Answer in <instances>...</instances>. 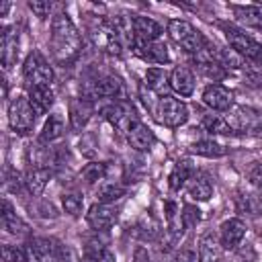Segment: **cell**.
Here are the masks:
<instances>
[{"label":"cell","instance_id":"cell-1","mask_svg":"<svg viewBox=\"0 0 262 262\" xmlns=\"http://www.w3.org/2000/svg\"><path fill=\"white\" fill-rule=\"evenodd\" d=\"M49 49L51 55L57 63L68 66L72 63L80 49H82V39L78 29L74 27L72 18L66 12H57L51 20V37H49Z\"/></svg>","mask_w":262,"mask_h":262},{"label":"cell","instance_id":"cell-2","mask_svg":"<svg viewBox=\"0 0 262 262\" xmlns=\"http://www.w3.org/2000/svg\"><path fill=\"white\" fill-rule=\"evenodd\" d=\"M223 27V33H225V39L227 43L231 45V49L242 57V59H248L256 66H262V45L252 39L246 31L233 27V25H221Z\"/></svg>","mask_w":262,"mask_h":262},{"label":"cell","instance_id":"cell-3","mask_svg":"<svg viewBox=\"0 0 262 262\" xmlns=\"http://www.w3.org/2000/svg\"><path fill=\"white\" fill-rule=\"evenodd\" d=\"M168 35L176 45H180L186 53H192V55L199 53L207 43V39L199 29H194L188 20H180V18H172L168 23Z\"/></svg>","mask_w":262,"mask_h":262},{"label":"cell","instance_id":"cell-4","mask_svg":"<svg viewBox=\"0 0 262 262\" xmlns=\"http://www.w3.org/2000/svg\"><path fill=\"white\" fill-rule=\"evenodd\" d=\"M35 115L37 113H35L29 96L18 94L8 104V123H10V129L18 135H25L35 127Z\"/></svg>","mask_w":262,"mask_h":262},{"label":"cell","instance_id":"cell-5","mask_svg":"<svg viewBox=\"0 0 262 262\" xmlns=\"http://www.w3.org/2000/svg\"><path fill=\"white\" fill-rule=\"evenodd\" d=\"M154 115H156V119H158L164 127L176 129V127H180V125L186 123V119H188V108H186V104H184L180 98H174V96L166 94V96H162V98L158 100V106H156Z\"/></svg>","mask_w":262,"mask_h":262},{"label":"cell","instance_id":"cell-6","mask_svg":"<svg viewBox=\"0 0 262 262\" xmlns=\"http://www.w3.org/2000/svg\"><path fill=\"white\" fill-rule=\"evenodd\" d=\"M25 262H63V250L55 239L33 237L25 246Z\"/></svg>","mask_w":262,"mask_h":262},{"label":"cell","instance_id":"cell-7","mask_svg":"<svg viewBox=\"0 0 262 262\" xmlns=\"http://www.w3.org/2000/svg\"><path fill=\"white\" fill-rule=\"evenodd\" d=\"M23 76L27 80V86H51L53 82V70L39 51L29 53L23 66Z\"/></svg>","mask_w":262,"mask_h":262},{"label":"cell","instance_id":"cell-8","mask_svg":"<svg viewBox=\"0 0 262 262\" xmlns=\"http://www.w3.org/2000/svg\"><path fill=\"white\" fill-rule=\"evenodd\" d=\"M225 121L231 133H256L262 129V115L252 106H231Z\"/></svg>","mask_w":262,"mask_h":262},{"label":"cell","instance_id":"cell-9","mask_svg":"<svg viewBox=\"0 0 262 262\" xmlns=\"http://www.w3.org/2000/svg\"><path fill=\"white\" fill-rule=\"evenodd\" d=\"M102 115H104V119H106L115 129L125 131V133H129L131 127H133L135 123H139L133 104H129L127 100H117V102H113L111 106H106V108L102 111Z\"/></svg>","mask_w":262,"mask_h":262},{"label":"cell","instance_id":"cell-10","mask_svg":"<svg viewBox=\"0 0 262 262\" xmlns=\"http://www.w3.org/2000/svg\"><path fill=\"white\" fill-rule=\"evenodd\" d=\"M123 94H125L123 82L117 76H98L88 84L84 98H88V100H94V98H119Z\"/></svg>","mask_w":262,"mask_h":262},{"label":"cell","instance_id":"cell-11","mask_svg":"<svg viewBox=\"0 0 262 262\" xmlns=\"http://www.w3.org/2000/svg\"><path fill=\"white\" fill-rule=\"evenodd\" d=\"M117 217H119V209L115 205H108V203H96L86 213L88 225L96 231H104V229L113 227Z\"/></svg>","mask_w":262,"mask_h":262},{"label":"cell","instance_id":"cell-12","mask_svg":"<svg viewBox=\"0 0 262 262\" xmlns=\"http://www.w3.org/2000/svg\"><path fill=\"white\" fill-rule=\"evenodd\" d=\"M203 102L213 111H229L233 106V94L223 84H209L203 90Z\"/></svg>","mask_w":262,"mask_h":262},{"label":"cell","instance_id":"cell-13","mask_svg":"<svg viewBox=\"0 0 262 262\" xmlns=\"http://www.w3.org/2000/svg\"><path fill=\"white\" fill-rule=\"evenodd\" d=\"M18 55V33L14 27H4L0 37V59L4 70H10Z\"/></svg>","mask_w":262,"mask_h":262},{"label":"cell","instance_id":"cell-14","mask_svg":"<svg viewBox=\"0 0 262 262\" xmlns=\"http://www.w3.org/2000/svg\"><path fill=\"white\" fill-rule=\"evenodd\" d=\"M246 235V225L242 219H227L221 223V229H219V239H221V246L225 250H233L242 244Z\"/></svg>","mask_w":262,"mask_h":262},{"label":"cell","instance_id":"cell-15","mask_svg":"<svg viewBox=\"0 0 262 262\" xmlns=\"http://www.w3.org/2000/svg\"><path fill=\"white\" fill-rule=\"evenodd\" d=\"M133 31H135V45L137 43H151V41H158L160 35H162V27L149 18V16H133Z\"/></svg>","mask_w":262,"mask_h":262},{"label":"cell","instance_id":"cell-16","mask_svg":"<svg viewBox=\"0 0 262 262\" xmlns=\"http://www.w3.org/2000/svg\"><path fill=\"white\" fill-rule=\"evenodd\" d=\"M223 246L213 231H205L199 239V262H221Z\"/></svg>","mask_w":262,"mask_h":262},{"label":"cell","instance_id":"cell-17","mask_svg":"<svg viewBox=\"0 0 262 262\" xmlns=\"http://www.w3.org/2000/svg\"><path fill=\"white\" fill-rule=\"evenodd\" d=\"M135 53L137 57H141L143 61H149V63H168L170 61V55H168V47L162 43V41H151V43H137L135 47Z\"/></svg>","mask_w":262,"mask_h":262},{"label":"cell","instance_id":"cell-18","mask_svg":"<svg viewBox=\"0 0 262 262\" xmlns=\"http://www.w3.org/2000/svg\"><path fill=\"white\" fill-rule=\"evenodd\" d=\"M170 88L180 96H190L194 92V76L186 66H176L170 72Z\"/></svg>","mask_w":262,"mask_h":262},{"label":"cell","instance_id":"cell-19","mask_svg":"<svg viewBox=\"0 0 262 262\" xmlns=\"http://www.w3.org/2000/svg\"><path fill=\"white\" fill-rule=\"evenodd\" d=\"M127 139H129L131 147H135L137 151H149L151 145L156 143V135H154V131H151L147 125H143L141 121L135 123V125L131 127V131L127 133Z\"/></svg>","mask_w":262,"mask_h":262},{"label":"cell","instance_id":"cell-20","mask_svg":"<svg viewBox=\"0 0 262 262\" xmlns=\"http://www.w3.org/2000/svg\"><path fill=\"white\" fill-rule=\"evenodd\" d=\"M49 178H51V170H49V168H45V166H35V168H31V170L25 174V178H23L25 182H23V184L27 186L29 194L39 196V194L45 190Z\"/></svg>","mask_w":262,"mask_h":262},{"label":"cell","instance_id":"cell-21","mask_svg":"<svg viewBox=\"0 0 262 262\" xmlns=\"http://www.w3.org/2000/svg\"><path fill=\"white\" fill-rule=\"evenodd\" d=\"M145 86L149 92H154L158 98L166 96V90L170 88V76L164 68H149L145 72Z\"/></svg>","mask_w":262,"mask_h":262},{"label":"cell","instance_id":"cell-22","mask_svg":"<svg viewBox=\"0 0 262 262\" xmlns=\"http://www.w3.org/2000/svg\"><path fill=\"white\" fill-rule=\"evenodd\" d=\"M29 100L37 115L47 113L53 106V90L51 86H29Z\"/></svg>","mask_w":262,"mask_h":262},{"label":"cell","instance_id":"cell-23","mask_svg":"<svg viewBox=\"0 0 262 262\" xmlns=\"http://www.w3.org/2000/svg\"><path fill=\"white\" fill-rule=\"evenodd\" d=\"M2 223H4V229L12 235H29V225L14 213L12 205L6 199L2 201Z\"/></svg>","mask_w":262,"mask_h":262},{"label":"cell","instance_id":"cell-24","mask_svg":"<svg viewBox=\"0 0 262 262\" xmlns=\"http://www.w3.org/2000/svg\"><path fill=\"white\" fill-rule=\"evenodd\" d=\"M92 111H94L92 100H88V98H84V96L78 98V100H74V102L70 104V121H72V127H74V129H82V127L90 121Z\"/></svg>","mask_w":262,"mask_h":262},{"label":"cell","instance_id":"cell-25","mask_svg":"<svg viewBox=\"0 0 262 262\" xmlns=\"http://www.w3.org/2000/svg\"><path fill=\"white\" fill-rule=\"evenodd\" d=\"M188 194L194 201H209L211 194H213V184H211L209 176L203 174V172L192 174L190 180H188Z\"/></svg>","mask_w":262,"mask_h":262},{"label":"cell","instance_id":"cell-26","mask_svg":"<svg viewBox=\"0 0 262 262\" xmlns=\"http://www.w3.org/2000/svg\"><path fill=\"white\" fill-rule=\"evenodd\" d=\"M233 14H235V18H237L242 25L254 27V29H262V6H260V4L233 6Z\"/></svg>","mask_w":262,"mask_h":262},{"label":"cell","instance_id":"cell-27","mask_svg":"<svg viewBox=\"0 0 262 262\" xmlns=\"http://www.w3.org/2000/svg\"><path fill=\"white\" fill-rule=\"evenodd\" d=\"M66 131V123L61 119V115H49V119L43 125V131L39 133V143H51L55 139H59Z\"/></svg>","mask_w":262,"mask_h":262},{"label":"cell","instance_id":"cell-28","mask_svg":"<svg viewBox=\"0 0 262 262\" xmlns=\"http://www.w3.org/2000/svg\"><path fill=\"white\" fill-rule=\"evenodd\" d=\"M192 174H194V172H192V164H190L188 160H178V162L174 164L170 176H168L170 188H172V190H178L180 186H184V184L190 180Z\"/></svg>","mask_w":262,"mask_h":262},{"label":"cell","instance_id":"cell-29","mask_svg":"<svg viewBox=\"0 0 262 262\" xmlns=\"http://www.w3.org/2000/svg\"><path fill=\"white\" fill-rule=\"evenodd\" d=\"M190 154L205 156V158H221L227 154V147L213 141V139H201V141H194L190 145Z\"/></svg>","mask_w":262,"mask_h":262},{"label":"cell","instance_id":"cell-30","mask_svg":"<svg viewBox=\"0 0 262 262\" xmlns=\"http://www.w3.org/2000/svg\"><path fill=\"white\" fill-rule=\"evenodd\" d=\"M98 203H108V205H115V201H119L123 194H125V186L117 180H108V182H102L100 188H98Z\"/></svg>","mask_w":262,"mask_h":262},{"label":"cell","instance_id":"cell-31","mask_svg":"<svg viewBox=\"0 0 262 262\" xmlns=\"http://www.w3.org/2000/svg\"><path fill=\"white\" fill-rule=\"evenodd\" d=\"M235 205H237V211L239 213H246L250 217H256L260 213V209H262V201L256 194H252V192H242L237 196Z\"/></svg>","mask_w":262,"mask_h":262},{"label":"cell","instance_id":"cell-32","mask_svg":"<svg viewBox=\"0 0 262 262\" xmlns=\"http://www.w3.org/2000/svg\"><path fill=\"white\" fill-rule=\"evenodd\" d=\"M201 125H203L205 131H209L213 135H229L231 133L225 117H219V115H205Z\"/></svg>","mask_w":262,"mask_h":262},{"label":"cell","instance_id":"cell-33","mask_svg":"<svg viewBox=\"0 0 262 262\" xmlns=\"http://www.w3.org/2000/svg\"><path fill=\"white\" fill-rule=\"evenodd\" d=\"M106 170H108V166H106L104 162H92V164H88V166L82 170V180H84L86 184H96V182L104 180Z\"/></svg>","mask_w":262,"mask_h":262},{"label":"cell","instance_id":"cell-34","mask_svg":"<svg viewBox=\"0 0 262 262\" xmlns=\"http://www.w3.org/2000/svg\"><path fill=\"white\" fill-rule=\"evenodd\" d=\"M86 262H117V258L104 246H96V242H90L86 248Z\"/></svg>","mask_w":262,"mask_h":262},{"label":"cell","instance_id":"cell-35","mask_svg":"<svg viewBox=\"0 0 262 262\" xmlns=\"http://www.w3.org/2000/svg\"><path fill=\"white\" fill-rule=\"evenodd\" d=\"M196 68L201 70V74H203V76L211 78V80H213V84H217V80L225 78V74H227V70L221 66V61H219V59L201 61V63H196Z\"/></svg>","mask_w":262,"mask_h":262},{"label":"cell","instance_id":"cell-36","mask_svg":"<svg viewBox=\"0 0 262 262\" xmlns=\"http://www.w3.org/2000/svg\"><path fill=\"white\" fill-rule=\"evenodd\" d=\"M61 205H63V211L72 217H78L82 213V205H84V196L80 192H66L61 196Z\"/></svg>","mask_w":262,"mask_h":262},{"label":"cell","instance_id":"cell-37","mask_svg":"<svg viewBox=\"0 0 262 262\" xmlns=\"http://www.w3.org/2000/svg\"><path fill=\"white\" fill-rule=\"evenodd\" d=\"M2 260L4 262H25V246H2Z\"/></svg>","mask_w":262,"mask_h":262},{"label":"cell","instance_id":"cell-38","mask_svg":"<svg viewBox=\"0 0 262 262\" xmlns=\"http://www.w3.org/2000/svg\"><path fill=\"white\" fill-rule=\"evenodd\" d=\"M199 221H201V211L192 205H184L182 207V225H184V229L194 227Z\"/></svg>","mask_w":262,"mask_h":262},{"label":"cell","instance_id":"cell-39","mask_svg":"<svg viewBox=\"0 0 262 262\" xmlns=\"http://www.w3.org/2000/svg\"><path fill=\"white\" fill-rule=\"evenodd\" d=\"M29 8L35 12V16L47 18L49 12H51V2H47V0H31L29 2Z\"/></svg>","mask_w":262,"mask_h":262},{"label":"cell","instance_id":"cell-40","mask_svg":"<svg viewBox=\"0 0 262 262\" xmlns=\"http://www.w3.org/2000/svg\"><path fill=\"white\" fill-rule=\"evenodd\" d=\"M248 178H250V182H252L254 186H258V188H262V164H258V166H254V168L250 170V174H248Z\"/></svg>","mask_w":262,"mask_h":262},{"label":"cell","instance_id":"cell-41","mask_svg":"<svg viewBox=\"0 0 262 262\" xmlns=\"http://www.w3.org/2000/svg\"><path fill=\"white\" fill-rule=\"evenodd\" d=\"M176 262H199V260L192 250H180V254L176 256Z\"/></svg>","mask_w":262,"mask_h":262},{"label":"cell","instance_id":"cell-42","mask_svg":"<svg viewBox=\"0 0 262 262\" xmlns=\"http://www.w3.org/2000/svg\"><path fill=\"white\" fill-rule=\"evenodd\" d=\"M8 8H10V4H8V2H2V4H0V16H4V14L8 12Z\"/></svg>","mask_w":262,"mask_h":262}]
</instances>
